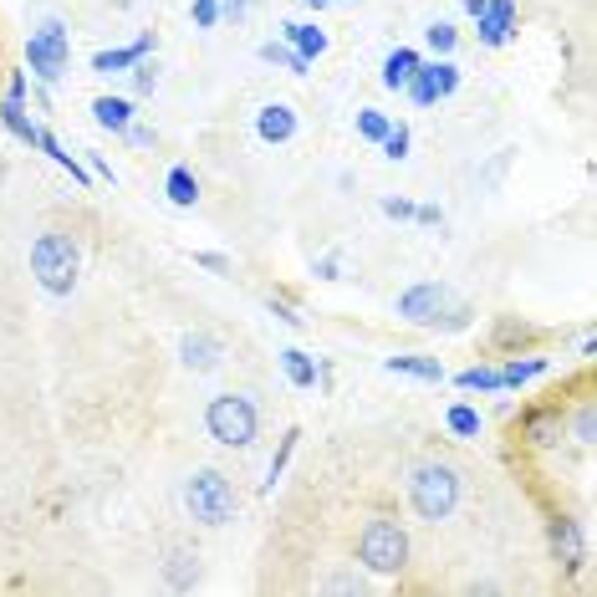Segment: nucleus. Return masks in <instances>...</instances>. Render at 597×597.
<instances>
[{
    "label": "nucleus",
    "mask_w": 597,
    "mask_h": 597,
    "mask_svg": "<svg viewBox=\"0 0 597 597\" xmlns=\"http://www.w3.org/2000/svg\"><path fill=\"white\" fill-rule=\"evenodd\" d=\"M388 128H394V123H388L384 113H378V107H363V113H358V133L368 138V144H384V133H388Z\"/></svg>",
    "instance_id": "25"
},
{
    "label": "nucleus",
    "mask_w": 597,
    "mask_h": 597,
    "mask_svg": "<svg viewBox=\"0 0 597 597\" xmlns=\"http://www.w3.org/2000/svg\"><path fill=\"white\" fill-rule=\"evenodd\" d=\"M450 429H454V434H464V439L480 434V413L470 409V404H454V409H450Z\"/></svg>",
    "instance_id": "27"
},
{
    "label": "nucleus",
    "mask_w": 597,
    "mask_h": 597,
    "mask_svg": "<svg viewBox=\"0 0 597 597\" xmlns=\"http://www.w3.org/2000/svg\"><path fill=\"white\" fill-rule=\"evenodd\" d=\"M384 214L388 220H413V205L409 199H384Z\"/></svg>",
    "instance_id": "33"
},
{
    "label": "nucleus",
    "mask_w": 597,
    "mask_h": 597,
    "mask_svg": "<svg viewBox=\"0 0 597 597\" xmlns=\"http://www.w3.org/2000/svg\"><path fill=\"white\" fill-rule=\"evenodd\" d=\"M214 21H220V0H195V27L210 31Z\"/></svg>",
    "instance_id": "31"
},
{
    "label": "nucleus",
    "mask_w": 597,
    "mask_h": 597,
    "mask_svg": "<svg viewBox=\"0 0 597 597\" xmlns=\"http://www.w3.org/2000/svg\"><path fill=\"white\" fill-rule=\"evenodd\" d=\"M409 501L413 511L425 521H444L460 505V475H454L450 464H413V475H409Z\"/></svg>",
    "instance_id": "5"
},
{
    "label": "nucleus",
    "mask_w": 597,
    "mask_h": 597,
    "mask_svg": "<svg viewBox=\"0 0 597 597\" xmlns=\"http://www.w3.org/2000/svg\"><path fill=\"white\" fill-rule=\"evenodd\" d=\"M185 505L199 526H226L240 501H235V485H230L220 470H195V475L185 480Z\"/></svg>",
    "instance_id": "6"
},
{
    "label": "nucleus",
    "mask_w": 597,
    "mask_h": 597,
    "mask_svg": "<svg viewBox=\"0 0 597 597\" xmlns=\"http://www.w3.org/2000/svg\"><path fill=\"white\" fill-rule=\"evenodd\" d=\"M475 21H480V41L485 46H505L511 31H516V0H485Z\"/></svg>",
    "instance_id": "9"
},
{
    "label": "nucleus",
    "mask_w": 597,
    "mask_h": 597,
    "mask_svg": "<svg viewBox=\"0 0 597 597\" xmlns=\"http://www.w3.org/2000/svg\"><path fill=\"white\" fill-rule=\"evenodd\" d=\"M27 62H31V72H36L41 82H56V77H62L66 62H72V36H66L62 21H41V27L31 31Z\"/></svg>",
    "instance_id": "7"
},
{
    "label": "nucleus",
    "mask_w": 597,
    "mask_h": 597,
    "mask_svg": "<svg viewBox=\"0 0 597 597\" xmlns=\"http://www.w3.org/2000/svg\"><path fill=\"white\" fill-rule=\"evenodd\" d=\"M384 159H409V128H404V123H398V128H388L384 133Z\"/></svg>",
    "instance_id": "28"
},
{
    "label": "nucleus",
    "mask_w": 597,
    "mask_h": 597,
    "mask_svg": "<svg viewBox=\"0 0 597 597\" xmlns=\"http://www.w3.org/2000/svg\"><path fill=\"white\" fill-rule=\"evenodd\" d=\"M281 36H286V46H292L296 56H306V62L327 52V31L312 27V21H286V27H281Z\"/></svg>",
    "instance_id": "13"
},
{
    "label": "nucleus",
    "mask_w": 597,
    "mask_h": 597,
    "mask_svg": "<svg viewBox=\"0 0 597 597\" xmlns=\"http://www.w3.org/2000/svg\"><path fill=\"white\" fill-rule=\"evenodd\" d=\"M148 52H154V31L138 36L133 46H118V52H97L93 56V72H107V77H113V72H128V66H138Z\"/></svg>",
    "instance_id": "12"
},
{
    "label": "nucleus",
    "mask_w": 597,
    "mask_h": 597,
    "mask_svg": "<svg viewBox=\"0 0 597 597\" xmlns=\"http://www.w3.org/2000/svg\"><path fill=\"white\" fill-rule=\"evenodd\" d=\"M281 368H286V378H292L296 388H312V384H317V373H322L317 363L302 353V347H286V353H281Z\"/></svg>",
    "instance_id": "21"
},
{
    "label": "nucleus",
    "mask_w": 597,
    "mask_h": 597,
    "mask_svg": "<svg viewBox=\"0 0 597 597\" xmlns=\"http://www.w3.org/2000/svg\"><path fill=\"white\" fill-rule=\"evenodd\" d=\"M169 199L179 205V210H189V205L199 199V179L185 169V164H179V169H169Z\"/></svg>",
    "instance_id": "23"
},
{
    "label": "nucleus",
    "mask_w": 597,
    "mask_h": 597,
    "mask_svg": "<svg viewBox=\"0 0 597 597\" xmlns=\"http://www.w3.org/2000/svg\"><path fill=\"white\" fill-rule=\"evenodd\" d=\"M388 373H404V378H419V384H444V363L425 358V353H398V358L384 363Z\"/></svg>",
    "instance_id": "14"
},
{
    "label": "nucleus",
    "mask_w": 597,
    "mask_h": 597,
    "mask_svg": "<svg viewBox=\"0 0 597 597\" xmlns=\"http://www.w3.org/2000/svg\"><path fill=\"white\" fill-rule=\"evenodd\" d=\"M164 583H169L174 593H189V587L199 583V552H169V562H164Z\"/></svg>",
    "instance_id": "16"
},
{
    "label": "nucleus",
    "mask_w": 597,
    "mask_h": 597,
    "mask_svg": "<svg viewBox=\"0 0 597 597\" xmlns=\"http://www.w3.org/2000/svg\"><path fill=\"white\" fill-rule=\"evenodd\" d=\"M552 552H557L572 572L583 567V531H577V521H567V516L552 521Z\"/></svg>",
    "instance_id": "15"
},
{
    "label": "nucleus",
    "mask_w": 597,
    "mask_h": 597,
    "mask_svg": "<svg viewBox=\"0 0 597 597\" xmlns=\"http://www.w3.org/2000/svg\"><path fill=\"white\" fill-rule=\"evenodd\" d=\"M133 87H138V93H154V87H159V66L138 62V72H133Z\"/></svg>",
    "instance_id": "32"
},
{
    "label": "nucleus",
    "mask_w": 597,
    "mask_h": 597,
    "mask_svg": "<svg viewBox=\"0 0 597 597\" xmlns=\"http://www.w3.org/2000/svg\"><path fill=\"white\" fill-rule=\"evenodd\" d=\"M460 388H470V394H491V388H501V368H464L460 373Z\"/></svg>",
    "instance_id": "26"
},
{
    "label": "nucleus",
    "mask_w": 597,
    "mask_h": 597,
    "mask_svg": "<svg viewBox=\"0 0 597 597\" xmlns=\"http://www.w3.org/2000/svg\"><path fill=\"white\" fill-rule=\"evenodd\" d=\"M536 373H546V358L505 363V368H501V388H521V384H526V378H536Z\"/></svg>",
    "instance_id": "24"
},
{
    "label": "nucleus",
    "mask_w": 597,
    "mask_h": 597,
    "mask_svg": "<svg viewBox=\"0 0 597 597\" xmlns=\"http://www.w3.org/2000/svg\"><path fill=\"white\" fill-rule=\"evenodd\" d=\"M261 62H271V66H286V72H296V77H302L306 66V56H296L292 46H286V41H261Z\"/></svg>",
    "instance_id": "22"
},
{
    "label": "nucleus",
    "mask_w": 597,
    "mask_h": 597,
    "mask_svg": "<svg viewBox=\"0 0 597 597\" xmlns=\"http://www.w3.org/2000/svg\"><path fill=\"white\" fill-rule=\"evenodd\" d=\"M425 41L434 46L439 56H450V52H454V27H450V21H434V27L425 31Z\"/></svg>",
    "instance_id": "30"
},
{
    "label": "nucleus",
    "mask_w": 597,
    "mask_h": 597,
    "mask_svg": "<svg viewBox=\"0 0 597 597\" xmlns=\"http://www.w3.org/2000/svg\"><path fill=\"white\" fill-rule=\"evenodd\" d=\"M572 429H577V439H583V444H593V409H583V413H577V425H572Z\"/></svg>",
    "instance_id": "35"
},
{
    "label": "nucleus",
    "mask_w": 597,
    "mask_h": 597,
    "mask_svg": "<svg viewBox=\"0 0 597 597\" xmlns=\"http://www.w3.org/2000/svg\"><path fill=\"white\" fill-rule=\"evenodd\" d=\"M6 97H27V72H15V77H11V93H6Z\"/></svg>",
    "instance_id": "40"
},
{
    "label": "nucleus",
    "mask_w": 597,
    "mask_h": 597,
    "mask_svg": "<svg viewBox=\"0 0 597 597\" xmlns=\"http://www.w3.org/2000/svg\"><path fill=\"white\" fill-rule=\"evenodd\" d=\"M195 261L205 265V271H214V276H226V271H230V261H226V255H214V251H199Z\"/></svg>",
    "instance_id": "34"
},
{
    "label": "nucleus",
    "mask_w": 597,
    "mask_h": 597,
    "mask_svg": "<svg viewBox=\"0 0 597 597\" xmlns=\"http://www.w3.org/2000/svg\"><path fill=\"white\" fill-rule=\"evenodd\" d=\"M128 138H133V144H144V148L154 144V133H148V128H133V123H128Z\"/></svg>",
    "instance_id": "41"
},
{
    "label": "nucleus",
    "mask_w": 597,
    "mask_h": 597,
    "mask_svg": "<svg viewBox=\"0 0 597 597\" xmlns=\"http://www.w3.org/2000/svg\"><path fill=\"white\" fill-rule=\"evenodd\" d=\"M413 66H419V52H409V46H394V52L384 56V87H388V93H398V87H409Z\"/></svg>",
    "instance_id": "17"
},
{
    "label": "nucleus",
    "mask_w": 597,
    "mask_h": 597,
    "mask_svg": "<svg viewBox=\"0 0 597 597\" xmlns=\"http://www.w3.org/2000/svg\"><path fill=\"white\" fill-rule=\"evenodd\" d=\"M296 439H302L296 429H292L286 439H281V450L271 454V470H265V485H276V480H281V470H286V460H292V450H296Z\"/></svg>",
    "instance_id": "29"
},
{
    "label": "nucleus",
    "mask_w": 597,
    "mask_h": 597,
    "mask_svg": "<svg viewBox=\"0 0 597 597\" xmlns=\"http://www.w3.org/2000/svg\"><path fill=\"white\" fill-rule=\"evenodd\" d=\"M220 15H235L240 21V15H245V0H220Z\"/></svg>",
    "instance_id": "38"
},
{
    "label": "nucleus",
    "mask_w": 597,
    "mask_h": 597,
    "mask_svg": "<svg viewBox=\"0 0 597 597\" xmlns=\"http://www.w3.org/2000/svg\"><path fill=\"white\" fill-rule=\"evenodd\" d=\"M77 271H82L77 240L62 235V230H46V235H36V245H31V276L41 281V292L72 296V286H77Z\"/></svg>",
    "instance_id": "1"
},
{
    "label": "nucleus",
    "mask_w": 597,
    "mask_h": 597,
    "mask_svg": "<svg viewBox=\"0 0 597 597\" xmlns=\"http://www.w3.org/2000/svg\"><path fill=\"white\" fill-rule=\"evenodd\" d=\"M93 118L103 123V128H113V133H128L133 103H128V97H97V103H93Z\"/></svg>",
    "instance_id": "18"
},
{
    "label": "nucleus",
    "mask_w": 597,
    "mask_h": 597,
    "mask_svg": "<svg viewBox=\"0 0 597 597\" xmlns=\"http://www.w3.org/2000/svg\"><path fill=\"white\" fill-rule=\"evenodd\" d=\"M398 317L413 322V327H464L470 306L444 281H419V286H409V292L398 296Z\"/></svg>",
    "instance_id": "2"
},
{
    "label": "nucleus",
    "mask_w": 597,
    "mask_h": 597,
    "mask_svg": "<svg viewBox=\"0 0 597 597\" xmlns=\"http://www.w3.org/2000/svg\"><path fill=\"white\" fill-rule=\"evenodd\" d=\"M205 429H210L214 444H226V450H251L255 444V429H261V413L245 394H220L210 398V409H205Z\"/></svg>",
    "instance_id": "3"
},
{
    "label": "nucleus",
    "mask_w": 597,
    "mask_h": 597,
    "mask_svg": "<svg viewBox=\"0 0 597 597\" xmlns=\"http://www.w3.org/2000/svg\"><path fill=\"white\" fill-rule=\"evenodd\" d=\"M0 123H6V128H11L21 144H31V138H36V123L27 118V97H6V103H0Z\"/></svg>",
    "instance_id": "20"
},
{
    "label": "nucleus",
    "mask_w": 597,
    "mask_h": 597,
    "mask_svg": "<svg viewBox=\"0 0 597 597\" xmlns=\"http://www.w3.org/2000/svg\"><path fill=\"white\" fill-rule=\"evenodd\" d=\"M460 6H464L470 15H480V6H485V0H460Z\"/></svg>",
    "instance_id": "42"
},
{
    "label": "nucleus",
    "mask_w": 597,
    "mask_h": 597,
    "mask_svg": "<svg viewBox=\"0 0 597 597\" xmlns=\"http://www.w3.org/2000/svg\"><path fill=\"white\" fill-rule=\"evenodd\" d=\"M317 276H322V281H332V276H337V255H327V261H317Z\"/></svg>",
    "instance_id": "39"
},
{
    "label": "nucleus",
    "mask_w": 597,
    "mask_h": 597,
    "mask_svg": "<svg viewBox=\"0 0 597 597\" xmlns=\"http://www.w3.org/2000/svg\"><path fill=\"white\" fill-rule=\"evenodd\" d=\"M220 358H226V347L214 343V337H205V332H189L185 343H179V363H185L189 373H210V368H220Z\"/></svg>",
    "instance_id": "10"
},
{
    "label": "nucleus",
    "mask_w": 597,
    "mask_h": 597,
    "mask_svg": "<svg viewBox=\"0 0 597 597\" xmlns=\"http://www.w3.org/2000/svg\"><path fill=\"white\" fill-rule=\"evenodd\" d=\"M306 6H312V11H327V6H332V0H306Z\"/></svg>",
    "instance_id": "43"
},
{
    "label": "nucleus",
    "mask_w": 597,
    "mask_h": 597,
    "mask_svg": "<svg viewBox=\"0 0 597 597\" xmlns=\"http://www.w3.org/2000/svg\"><path fill=\"white\" fill-rule=\"evenodd\" d=\"M454 87H460V66L450 62V56H439V62H419L409 77V97L419 107H434L439 97H450Z\"/></svg>",
    "instance_id": "8"
},
{
    "label": "nucleus",
    "mask_w": 597,
    "mask_h": 597,
    "mask_svg": "<svg viewBox=\"0 0 597 597\" xmlns=\"http://www.w3.org/2000/svg\"><path fill=\"white\" fill-rule=\"evenodd\" d=\"M358 562L368 572H378V577H398L409 567V531L388 516H373L358 536Z\"/></svg>",
    "instance_id": "4"
},
{
    "label": "nucleus",
    "mask_w": 597,
    "mask_h": 597,
    "mask_svg": "<svg viewBox=\"0 0 597 597\" xmlns=\"http://www.w3.org/2000/svg\"><path fill=\"white\" fill-rule=\"evenodd\" d=\"M327 593H363V577H332Z\"/></svg>",
    "instance_id": "36"
},
{
    "label": "nucleus",
    "mask_w": 597,
    "mask_h": 597,
    "mask_svg": "<svg viewBox=\"0 0 597 597\" xmlns=\"http://www.w3.org/2000/svg\"><path fill=\"white\" fill-rule=\"evenodd\" d=\"M87 164H93V174H103V179H113V164H107L103 154H87Z\"/></svg>",
    "instance_id": "37"
},
{
    "label": "nucleus",
    "mask_w": 597,
    "mask_h": 597,
    "mask_svg": "<svg viewBox=\"0 0 597 597\" xmlns=\"http://www.w3.org/2000/svg\"><path fill=\"white\" fill-rule=\"evenodd\" d=\"M255 133H261L265 144H286L296 133V113L286 103H265L261 113H255Z\"/></svg>",
    "instance_id": "11"
},
{
    "label": "nucleus",
    "mask_w": 597,
    "mask_h": 597,
    "mask_svg": "<svg viewBox=\"0 0 597 597\" xmlns=\"http://www.w3.org/2000/svg\"><path fill=\"white\" fill-rule=\"evenodd\" d=\"M31 144H36V148H41V154H46V159H52V164H62V169H66V174H72V179H77V185H87V169H82V164H77V159H72V154H66V148H62V144H56V133L36 128V138H31Z\"/></svg>",
    "instance_id": "19"
}]
</instances>
